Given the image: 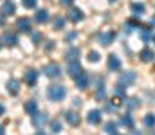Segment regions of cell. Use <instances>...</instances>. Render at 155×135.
Returning <instances> with one entry per match:
<instances>
[{
	"label": "cell",
	"mask_w": 155,
	"mask_h": 135,
	"mask_svg": "<svg viewBox=\"0 0 155 135\" xmlns=\"http://www.w3.org/2000/svg\"><path fill=\"white\" fill-rule=\"evenodd\" d=\"M47 95H49V99H51V101L58 103V101H61V99L67 95V90H65L63 85H51L49 90H47Z\"/></svg>",
	"instance_id": "1"
},
{
	"label": "cell",
	"mask_w": 155,
	"mask_h": 135,
	"mask_svg": "<svg viewBox=\"0 0 155 135\" xmlns=\"http://www.w3.org/2000/svg\"><path fill=\"white\" fill-rule=\"evenodd\" d=\"M43 74H45L47 78H60V76H61V69H60V65H56V63H49V65H45Z\"/></svg>",
	"instance_id": "2"
},
{
	"label": "cell",
	"mask_w": 155,
	"mask_h": 135,
	"mask_svg": "<svg viewBox=\"0 0 155 135\" xmlns=\"http://www.w3.org/2000/svg\"><path fill=\"white\" fill-rule=\"evenodd\" d=\"M67 72H69V76H72V78L79 76V74L83 72L81 63H78V61H69V65H67Z\"/></svg>",
	"instance_id": "3"
},
{
	"label": "cell",
	"mask_w": 155,
	"mask_h": 135,
	"mask_svg": "<svg viewBox=\"0 0 155 135\" xmlns=\"http://www.w3.org/2000/svg\"><path fill=\"white\" fill-rule=\"evenodd\" d=\"M2 43L7 45V47H15V45L18 43V38H16L15 33H4V36H2Z\"/></svg>",
	"instance_id": "4"
},
{
	"label": "cell",
	"mask_w": 155,
	"mask_h": 135,
	"mask_svg": "<svg viewBox=\"0 0 155 135\" xmlns=\"http://www.w3.org/2000/svg\"><path fill=\"white\" fill-rule=\"evenodd\" d=\"M24 110H25V114H29V115H35V114H38V101H35V99H29V101L24 104Z\"/></svg>",
	"instance_id": "5"
},
{
	"label": "cell",
	"mask_w": 155,
	"mask_h": 135,
	"mask_svg": "<svg viewBox=\"0 0 155 135\" xmlns=\"http://www.w3.org/2000/svg\"><path fill=\"white\" fill-rule=\"evenodd\" d=\"M69 20L71 22H81L83 20V11L79 7H71L69 9Z\"/></svg>",
	"instance_id": "6"
},
{
	"label": "cell",
	"mask_w": 155,
	"mask_h": 135,
	"mask_svg": "<svg viewBox=\"0 0 155 135\" xmlns=\"http://www.w3.org/2000/svg\"><path fill=\"white\" fill-rule=\"evenodd\" d=\"M16 29H18L20 33H29V31H31V22H29V18H20V20L16 22Z\"/></svg>",
	"instance_id": "7"
},
{
	"label": "cell",
	"mask_w": 155,
	"mask_h": 135,
	"mask_svg": "<svg viewBox=\"0 0 155 135\" xmlns=\"http://www.w3.org/2000/svg\"><path fill=\"white\" fill-rule=\"evenodd\" d=\"M36 79H38V72H36V70H33V69H31V70H27V72L24 74V81H25L27 85H31V87L36 83Z\"/></svg>",
	"instance_id": "8"
},
{
	"label": "cell",
	"mask_w": 155,
	"mask_h": 135,
	"mask_svg": "<svg viewBox=\"0 0 155 135\" xmlns=\"http://www.w3.org/2000/svg\"><path fill=\"white\" fill-rule=\"evenodd\" d=\"M87 121L90 124H99L101 123V112L99 110H90L88 115H87Z\"/></svg>",
	"instance_id": "9"
},
{
	"label": "cell",
	"mask_w": 155,
	"mask_h": 135,
	"mask_svg": "<svg viewBox=\"0 0 155 135\" xmlns=\"http://www.w3.org/2000/svg\"><path fill=\"white\" fill-rule=\"evenodd\" d=\"M76 87L79 90H85L88 87V76H87L85 72H81L79 76H76Z\"/></svg>",
	"instance_id": "10"
},
{
	"label": "cell",
	"mask_w": 155,
	"mask_h": 135,
	"mask_svg": "<svg viewBox=\"0 0 155 135\" xmlns=\"http://www.w3.org/2000/svg\"><path fill=\"white\" fill-rule=\"evenodd\" d=\"M114 38H116V33H114V31L103 33V34H99V43H101V45H110Z\"/></svg>",
	"instance_id": "11"
},
{
	"label": "cell",
	"mask_w": 155,
	"mask_h": 135,
	"mask_svg": "<svg viewBox=\"0 0 155 135\" xmlns=\"http://www.w3.org/2000/svg\"><path fill=\"white\" fill-rule=\"evenodd\" d=\"M63 117H65V121H67L69 124H72V126H78V124H79V115H78L76 112H65Z\"/></svg>",
	"instance_id": "12"
},
{
	"label": "cell",
	"mask_w": 155,
	"mask_h": 135,
	"mask_svg": "<svg viewBox=\"0 0 155 135\" xmlns=\"http://www.w3.org/2000/svg\"><path fill=\"white\" fill-rule=\"evenodd\" d=\"M15 2L13 0H5L4 2V5H2V13H4V16H7V14H15Z\"/></svg>",
	"instance_id": "13"
},
{
	"label": "cell",
	"mask_w": 155,
	"mask_h": 135,
	"mask_svg": "<svg viewBox=\"0 0 155 135\" xmlns=\"http://www.w3.org/2000/svg\"><path fill=\"white\" fill-rule=\"evenodd\" d=\"M35 20H36L38 24H45V22L49 20V11H47V9H38V11L35 13Z\"/></svg>",
	"instance_id": "14"
},
{
	"label": "cell",
	"mask_w": 155,
	"mask_h": 135,
	"mask_svg": "<svg viewBox=\"0 0 155 135\" xmlns=\"http://www.w3.org/2000/svg\"><path fill=\"white\" fill-rule=\"evenodd\" d=\"M108 69L110 70H119L121 69V59L117 58L116 54H110L108 56Z\"/></svg>",
	"instance_id": "15"
},
{
	"label": "cell",
	"mask_w": 155,
	"mask_h": 135,
	"mask_svg": "<svg viewBox=\"0 0 155 135\" xmlns=\"http://www.w3.org/2000/svg\"><path fill=\"white\" fill-rule=\"evenodd\" d=\"M139 58H141L143 61H152V59L155 58V54H153L152 49H143V50L139 52Z\"/></svg>",
	"instance_id": "16"
},
{
	"label": "cell",
	"mask_w": 155,
	"mask_h": 135,
	"mask_svg": "<svg viewBox=\"0 0 155 135\" xmlns=\"http://www.w3.org/2000/svg\"><path fill=\"white\" fill-rule=\"evenodd\" d=\"M45 121H47V117H45L43 114H35V115H33V124H35L38 130L45 124Z\"/></svg>",
	"instance_id": "17"
},
{
	"label": "cell",
	"mask_w": 155,
	"mask_h": 135,
	"mask_svg": "<svg viewBox=\"0 0 155 135\" xmlns=\"http://www.w3.org/2000/svg\"><path fill=\"white\" fill-rule=\"evenodd\" d=\"M78 56H79V49H76V47H71V49H67V52H65V58H67L69 61H76Z\"/></svg>",
	"instance_id": "18"
},
{
	"label": "cell",
	"mask_w": 155,
	"mask_h": 135,
	"mask_svg": "<svg viewBox=\"0 0 155 135\" xmlns=\"http://www.w3.org/2000/svg\"><path fill=\"white\" fill-rule=\"evenodd\" d=\"M18 90H20V83H18L16 79H11V81L7 83V92H9V94L16 95V94H18Z\"/></svg>",
	"instance_id": "19"
},
{
	"label": "cell",
	"mask_w": 155,
	"mask_h": 135,
	"mask_svg": "<svg viewBox=\"0 0 155 135\" xmlns=\"http://www.w3.org/2000/svg\"><path fill=\"white\" fill-rule=\"evenodd\" d=\"M132 81H135V74H134V72H124V74L121 76V79H119V83H123V85H128V83H132Z\"/></svg>",
	"instance_id": "20"
},
{
	"label": "cell",
	"mask_w": 155,
	"mask_h": 135,
	"mask_svg": "<svg viewBox=\"0 0 155 135\" xmlns=\"http://www.w3.org/2000/svg\"><path fill=\"white\" fill-rule=\"evenodd\" d=\"M124 128H134V117L130 115V114H126V115H123L121 117V121H119Z\"/></svg>",
	"instance_id": "21"
},
{
	"label": "cell",
	"mask_w": 155,
	"mask_h": 135,
	"mask_svg": "<svg viewBox=\"0 0 155 135\" xmlns=\"http://www.w3.org/2000/svg\"><path fill=\"white\" fill-rule=\"evenodd\" d=\"M132 13L135 14V16H141L143 13H144V4H132Z\"/></svg>",
	"instance_id": "22"
},
{
	"label": "cell",
	"mask_w": 155,
	"mask_h": 135,
	"mask_svg": "<svg viewBox=\"0 0 155 135\" xmlns=\"http://www.w3.org/2000/svg\"><path fill=\"white\" fill-rule=\"evenodd\" d=\"M144 126L155 128V115L153 114H146V115H144Z\"/></svg>",
	"instance_id": "23"
},
{
	"label": "cell",
	"mask_w": 155,
	"mask_h": 135,
	"mask_svg": "<svg viewBox=\"0 0 155 135\" xmlns=\"http://www.w3.org/2000/svg\"><path fill=\"white\" fill-rule=\"evenodd\" d=\"M117 97H124V94H126V85H123V83H117L116 88H114Z\"/></svg>",
	"instance_id": "24"
},
{
	"label": "cell",
	"mask_w": 155,
	"mask_h": 135,
	"mask_svg": "<svg viewBox=\"0 0 155 135\" xmlns=\"http://www.w3.org/2000/svg\"><path fill=\"white\" fill-rule=\"evenodd\" d=\"M52 25H54V29H63V25H65V18H63V16H56L54 22H52Z\"/></svg>",
	"instance_id": "25"
},
{
	"label": "cell",
	"mask_w": 155,
	"mask_h": 135,
	"mask_svg": "<svg viewBox=\"0 0 155 135\" xmlns=\"http://www.w3.org/2000/svg\"><path fill=\"white\" fill-rule=\"evenodd\" d=\"M141 38H143V42H144V43L153 42V34H152L150 31H143V33H141Z\"/></svg>",
	"instance_id": "26"
},
{
	"label": "cell",
	"mask_w": 155,
	"mask_h": 135,
	"mask_svg": "<svg viewBox=\"0 0 155 135\" xmlns=\"http://www.w3.org/2000/svg\"><path fill=\"white\" fill-rule=\"evenodd\" d=\"M116 123H107V124H105V132H107V133L108 135H114V133H117L116 132Z\"/></svg>",
	"instance_id": "27"
},
{
	"label": "cell",
	"mask_w": 155,
	"mask_h": 135,
	"mask_svg": "<svg viewBox=\"0 0 155 135\" xmlns=\"http://www.w3.org/2000/svg\"><path fill=\"white\" fill-rule=\"evenodd\" d=\"M99 58H101L99 52H96V50H90V52H88V61H90V63H97Z\"/></svg>",
	"instance_id": "28"
},
{
	"label": "cell",
	"mask_w": 155,
	"mask_h": 135,
	"mask_svg": "<svg viewBox=\"0 0 155 135\" xmlns=\"http://www.w3.org/2000/svg\"><path fill=\"white\" fill-rule=\"evenodd\" d=\"M124 104H126V106H128L130 110H134V108H137V106H139L141 103H139L137 99H124Z\"/></svg>",
	"instance_id": "29"
},
{
	"label": "cell",
	"mask_w": 155,
	"mask_h": 135,
	"mask_svg": "<svg viewBox=\"0 0 155 135\" xmlns=\"http://www.w3.org/2000/svg\"><path fill=\"white\" fill-rule=\"evenodd\" d=\"M51 130H52V133H60V132H61V123L52 121V123H51Z\"/></svg>",
	"instance_id": "30"
},
{
	"label": "cell",
	"mask_w": 155,
	"mask_h": 135,
	"mask_svg": "<svg viewBox=\"0 0 155 135\" xmlns=\"http://www.w3.org/2000/svg\"><path fill=\"white\" fill-rule=\"evenodd\" d=\"M22 5H24L25 9H33V7L36 5V0H22Z\"/></svg>",
	"instance_id": "31"
},
{
	"label": "cell",
	"mask_w": 155,
	"mask_h": 135,
	"mask_svg": "<svg viewBox=\"0 0 155 135\" xmlns=\"http://www.w3.org/2000/svg\"><path fill=\"white\" fill-rule=\"evenodd\" d=\"M96 99H105V87H97V92H96Z\"/></svg>",
	"instance_id": "32"
},
{
	"label": "cell",
	"mask_w": 155,
	"mask_h": 135,
	"mask_svg": "<svg viewBox=\"0 0 155 135\" xmlns=\"http://www.w3.org/2000/svg\"><path fill=\"white\" fill-rule=\"evenodd\" d=\"M105 110H107V112H114V110H116V104H114V103H107V104H105Z\"/></svg>",
	"instance_id": "33"
},
{
	"label": "cell",
	"mask_w": 155,
	"mask_h": 135,
	"mask_svg": "<svg viewBox=\"0 0 155 135\" xmlns=\"http://www.w3.org/2000/svg\"><path fill=\"white\" fill-rule=\"evenodd\" d=\"M33 42H35V43H40V42H41V34H40V33H33Z\"/></svg>",
	"instance_id": "34"
},
{
	"label": "cell",
	"mask_w": 155,
	"mask_h": 135,
	"mask_svg": "<svg viewBox=\"0 0 155 135\" xmlns=\"http://www.w3.org/2000/svg\"><path fill=\"white\" fill-rule=\"evenodd\" d=\"M78 34L76 33H69V34H67V36H65V40H67V42H72V40H74V38H76Z\"/></svg>",
	"instance_id": "35"
},
{
	"label": "cell",
	"mask_w": 155,
	"mask_h": 135,
	"mask_svg": "<svg viewBox=\"0 0 155 135\" xmlns=\"http://www.w3.org/2000/svg\"><path fill=\"white\" fill-rule=\"evenodd\" d=\"M60 2H61V5H72L74 0H60Z\"/></svg>",
	"instance_id": "36"
},
{
	"label": "cell",
	"mask_w": 155,
	"mask_h": 135,
	"mask_svg": "<svg viewBox=\"0 0 155 135\" xmlns=\"http://www.w3.org/2000/svg\"><path fill=\"white\" fill-rule=\"evenodd\" d=\"M45 49H47V50H51V49H54V42H49V45H47Z\"/></svg>",
	"instance_id": "37"
},
{
	"label": "cell",
	"mask_w": 155,
	"mask_h": 135,
	"mask_svg": "<svg viewBox=\"0 0 155 135\" xmlns=\"http://www.w3.org/2000/svg\"><path fill=\"white\" fill-rule=\"evenodd\" d=\"M4 112H5V108H4V106L0 104V115H4Z\"/></svg>",
	"instance_id": "38"
},
{
	"label": "cell",
	"mask_w": 155,
	"mask_h": 135,
	"mask_svg": "<svg viewBox=\"0 0 155 135\" xmlns=\"http://www.w3.org/2000/svg\"><path fill=\"white\" fill-rule=\"evenodd\" d=\"M0 135H4V126L0 124Z\"/></svg>",
	"instance_id": "39"
},
{
	"label": "cell",
	"mask_w": 155,
	"mask_h": 135,
	"mask_svg": "<svg viewBox=\"0 0 155 135\" xmlns=\"http://www.w3.org/2000/svg\"><path fill=\"white\" fill-rule=\"evenodd\" d=\"M134 135H143L141 132H134Z\"/></svg>",
	"instance_id": "40"
},
{
	"label": "cell",
	"mask_w": 155,
	"mask_h": 135,
	"mask_svg": "<svg viewBox=\"0 0 155 135\" xmlns=\"http://www.w3.org/2000/svg\"><path fill=\"white\" fill-rule=\"evenodd\" d=\"M36 135H45V133H43V132H38V133H36Z\"/></svg>",
	"instance_id": "41"
},
{
	"label": "cell",
	"mask_w": 155,
	"mask_h": 135,
	"mask_svg": "<svg viewBox=\"0 0 155 135\" xmlns=\"http://www.w3.org/2000/svg\"><path fill=\"white\" fill-rule=\"evenodd\" d=\"M2 22H4V20H2V16H0V25H2Z\"/></svg>",
	"instance_id": "42"
},
{
	"label": "cell",
	"mask_w": 155,
	"mask_h": 135,
	"mask_svg": "<svg viewBox=\"0 0 155 135\" xmlns=\"http://www.w3.org/2000/svg\"><path fill=\"white\" fill-rule=\"evenodd\" d=\"M110 2H117V0H110Z\"/></svg>",
	"instance_id": "43"
},
{
	"label": "cell",
	"mask_w": 155,
	"mask_h": 135,
	"mask_svg": "<svg viewBox=\"0 0 155 135\" xmlns=\"http://www.w3.org/2000/svg\"><path fill=\"white\" fill-rule=\"evenodd\" d=\"M114 135H119V133H114Z\"/></svg>",
	"instance_id": "44"
},
{
	"label": "cell",
	"mask_w": 155,
	"mask_h": 135,
	"mask_svg": "<svg viewBox=\"0 0 155 135\" xmlns=\"http://www.w3.org/2000/svg\"><path fill=\"white\" fill-rule=\"evenodd\" d=\"M0 45H2V43H0Z\"/></svg>",
	"instance_id": "45"
},
{
	"label": "cell",
	"mask_w": 155,
	"mask_h": 135,
	"mask_svg": "<svg viewBox=\"0 0 155 135\" xmlns=\"http://www.w3.org/2000/svg\"><path fill=\"white\" fill-rule=\"evenodd\" d=\"M153 135H155V133H153Z\"/></svg>",
	"instance_id": "46"
}]
</instances>
